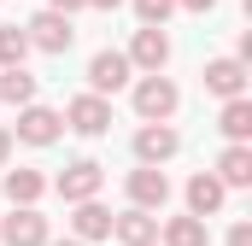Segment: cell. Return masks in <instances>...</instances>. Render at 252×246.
<instances>
[{"label":"cell","mask_w":252,"mask_h":246,"mask_svg":"<svg viewBox=\"0 0 252 246\" xmlns=\"http://www.w3.org/2000/svg\"><path fill=\"white\" fill-rule=\"evenodd\" d=\"M59 199L64 205H76V199H94L100 187H106V164H94V158H76V164H64L59 170Z\"/></svg>","instance_id":"cell-4"},{"label":"cell","mask_w":252,"mask_h":246,"mask_svg":"<svg viewBox=\"0 0 252 246\" xmlns=\"http://www.w3.org/2000/svg\"><path fill=\"white\" fill-rule=\"evenodd\" d=\"M0 100H6V106H30V100H35V76H30L24 64H6V70H0Z\"/></svg>","instance_id":"cell-18"},{"label":"cell","mask_w":252,"mask_h":246,"mask_svg":"<svg viewBox=\"0 0 252 246\" xmlns=\"http://www.w3.org/2000/svg\"><path fill=\"white\" fill-rule=\"evenodd\" d=\"M170 12H176V0H135V18L141 24H164Z\"/></svg>","instance_id":"cell-21"},{"label":"cell","mask_w":252,"mask_h":246,"mask_svg":"<svg viewBox=\"0 0 252 246\" xmlns=\"http://www.w3.org/2000/svg\"><path fill=\"white\" fill-rule=\"evenodd\" d=\"M112 235H118V246H158V217L129 205L124 217H112Z\"/></svg>","instance_id":"cell-11"},{"label":"cell","mask_w":252,"mask_h":246,"mask_svg":"<svg viewBox=\"0 0 252 246\" xmlns=\"http://www.w3.org/2000/svg\"><path fill=\"white\" fill-rule=\"evenodd\" d=\"M205 94H217V100L247 94V59H211L205 64Z\"/></svg>","instance_id":"cell-12"},{"label":"cell","mask_w":252,"mask_h":246,"mask_svg":"<svg viewBox=\"0 0 252 246\" xmlns=\"http://www.w3.org/2000/svg\"><path fill=\"white\" fill-rule=\"evenodd\" d=\"M229 246H252V223H235L229 229Z\"/></svg>","instance_id":"cell-22"},{"label":"cell","mask_w":252,"mask_h":246,"mask_svg":"<svg viewBox=\"0 0 252 246\" xmlns=\"http://www.w3.org/2000/svg\"><path fill=\"white\" fill-rule=\"evenodd\" d=\"M47 193V176L41 170H6V199L12 205H35Z\"/></svg>","instance_id":"cell-16"},{"label":"cell","mask_w":252,"mask_h":246,"mask_svg":"<svg viewBox=\"0 0 252 246\" xmlns=\"http://www.w3.org/2000/svg\"><path fill=\"white\" fill-rule=\"evenodd\" d=\"M64 123H70L76 135H88V141H94V135H106V129H112V100L88 88V94H76V100L64 106Z\"/></svg>","instance_id":"cell-3"},{"label":"cell","mask_w":252,"mask_h":246,"mask_svg":"<svg viewBox=\"0 0 252 246\" xmlns=\"http://www.w3.org/2000/svg\"><path fill=\"white\" fill-rule=\"evenodd\" d=\"M47 6H53V12H82L88 0H47Z\"/></svg>","instance_id":"cell-24"},{"label":"cell","mask_w":252,"mask_h":246,"mask_svg":"<svg viewBox=\"0 0 252 246\" xmlns=\"http://www.w3.org/2000/svg\"><path fill=\"white\" fill-rule=\"evenodd\" d=\"M24 35H30V47H41V53H70V41H76V24H70V12H35L30 24H24Z\"/></svg>","instance_id":"cell-2"},{"label":"cell","mask_w":252,"mask_h":246,"mask_svg":"<svg viewBox=\"0 0 252 246\" xmlns=\"http://www.w3.org/2000/svg\"><path fill=\"white\" fill-rule=\"evenodd\" d=\"M217 129H223L229 141H247V135H252V100H247V94L223 100V118H217Z\"/></svg>","instance_id":"cell-17"},{"label":"cell","mask_w":252,"mask_h":246,"mask_svg":"<svg viewBox=\"0 0 252 246\" xmlns=\"http://www.w3.org/2000/svg\"><path fill=\"white\" fill-rule=\"evenodd\" d=\"M129 70H135V64H129V53L100 47V53L88 59V88H94V94H118V88L129 82Z\"/></svg>","instance_id":"cell-8"},{"label":"cell","mask_w":252,"mask_h":246,"mask_svg":"<svg viewBox=\"0 0 252 246\" xmlns=\"http://www.w3.org/2000/svg\"><path fill=\"white\" fill-rule=\"evenodd\" d=\"M223 193H229V187L217 182V170H199L188 182V211L193 217H217V211H223Z\"/></svg>","instance_id":"cell-14"},{"label":"cell","mask_w":252,"mask_h":246,"mask_svg":"<svg viewBox=\"0 0 252 246\" xmlns=\"http://www.w3.org/2000/svg\"><path fill=\"white\" fill-rule=\"evenodd\" d=\"M176 6H182V12H211L217 0H176Z\"/></svg>","instance_id":"cell-23"},{"label":"cell","mask_w":252,"mask_h":246,"mask_svg":"<svg viewBox=\"0 0 252 246\" xmlns=\"http://www.w3.org/2000/svg\"><path fill=\"white\" fill-rule=\"evenodd\" d=\"M47 246H82V241H76V235H70V241H47Z\"/></svg>","instance_id":"cell-27"},{"label":"cell","mask_w":252,"mask_h":246,"mask_svg":"<svg viewBox=\"0 0 252 246\" xmlns=\"http://www.w3.org/2000/svg\"><path fill=\"white\" fill-rule=\"evenodd\" d=\"M24 59H30V35L18 24H0V70L6 64H24Z\"/></svg>","instance_id":"cell-20"},{"label":"cell","mask_w":252,"mask_h":246,"mask_svg":"<svg viewBox=\"0 0 252 246\" xmlns=\"http://www.w3.org/2000/svg\"><path fill=\"white\" fill-rule=\"evenodd\" d=\"M64 135V118L53 112V106H18V141H30V147H53Z\"/></svg>","instance_id":"cell-6"},{"label":"cell","mask_w":252,"mask_h":246,"mask_svg":"<svg viewBox=\"0 0 252 246\" xmlns=\"http://www.w3.org/2000/svg\"><path fill=\"white\" fill-rule=\"evenodd\" d=\"M176 106H182V94H176V82H170L164 70H147V76L135 82V112L147 123H170Z\"/></svg>","instance_id":"cell-1"},{"label":"cell","mask_w":252,"mask_h":246,"mask_svg":"<svg viewBox=\"0 0 252 246\" xmlns=\"http://www.w3.org/2000/svg\"><path fill=\"white\" fill-rule=\"evenodd\" d=\"M12 158V129H0V164Z\"/></svg>","instance_id":"cell-25"},{"label":"cell","mask_w":252,"mask_h":246,"mask_svg":"<svg viewBox=\"0 0 252 246\" xmlns=\"http://www.w3.org/2000/svg\"><path fill=\"white\" fill-rule=\"evenodd\" d=\"M129 199H135L141 211H164V199H170V176H164L158 164L129 170Z\"/></svg>","instance_id":"cell-10"},{"label":"cell","mask_w":252,"mask_h":246,"mask_svg":"<svg viewBox=\"0 0 252 246\" xmlns=\"http://www.w3.org/2000/svg\"><path fill=\"white\" fill-rule=\"evenodd\" d=\"M217 182H223V187H252V147H247V141H229V147H223Z\"/></svg>","instance_id":"cell-15"},{"label":"cell","mask_w":252,"mask_h":246,"mask_svg":"<svg viewBox=\"0 0 252 246\" xmlns=\"http://www.w3.org/2000/svg\"><path fill=\"white\" fill-rule=\"evenodd\" d=\"M88 6H94V12H118L124 0H88Z\"/></svg>","instance_id":"cell-26"},{"label":"cell","mask_w":252,"mask_h":246,"mask_svg":"<svg viewBox=\"0 0 252 246\" xmlns=\"http://www.w3.org/2000/svg\"><path fill=\"white\" fill-rule=\"evenodd\" d=\"M176 147H182V135L170 123H141L135 129V158L141 164H164V158H176Z\"/></svg>","instance_id":"cell-9"},{"label":"cell","mask_w":252,"mask_h":246,"mask_svg":"<svg viewBox=\"0 0 252 246\" xmlns=\"http://www.w3.org/2000/svg\"><path fill=\"white\" fill-rule=\"evenodd\" d=\"M0 246H47V217L35 205H12V217L0 223Z\"/></svg>","instance_id":"cell-7"},{"label":"cell","mask_w":252,"mask_h":246,"mask_svg":"<svg viewBox=\"0 0 252 246\" xmlns=\"http://www.w3.org/2000/svg\"><path fill=\"white\" fill-rule=\"evenodd\" d=\"M70 235H76V241H112V211H106L100 199H76Z\"/></svg>","instance_id":"cell-13"},{"label":"cell","mask_w":252,"mask_h":246,"mask_svg":"<svg viewBox=\"0 0 252 246\" xmlns=\"http://www.w3.org/2000/svg\"><path fill=\"white\" fill-rule=\"evenodd\" d=\"M129 64H135L141 76L170 64V35H164V24H141V30H135V41H129Z\"/></svg>","instance_id":"cell-5"},{"label":"cell","mask_w":252,"mask_h":246,"mask_svg":"<svg viewBox=\"0 0 252 246\" xmlns=\"http://www.w3.org/2000/svg\"><path fill=\"white\" fill-rule=\"evenodd\" d=\"M164 246H211V235H205V217H170L164 223Z\"/></svg>","instance_id":"cell-19"}]
</instances>
